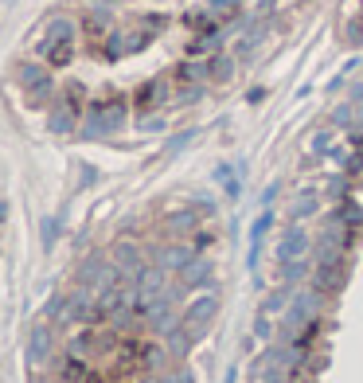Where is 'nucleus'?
Returning <instances> with one entry per match:
<instances>
[{
	"instance_id": "9d476101",
	"label": "nucleus",
	"mask_w": 363,
	"mask_h": 383,
	"mask_svg": "<svg viewBox=\"0 0 363 383\" xmlns=\"http://www.w3.org/2000/svg\"><path fill=\"white\" fill-rule=\"evenodd\" d=\"M4 216H8V207H4V204H0V223H4Z\"/></svg>"
},
{
	"instance_id": "1a4fd4ad",
	"label": "nucleus",
	"mask_w": 363,
	"mask_h": 383,
	"mask_svg": "<svg viewBox=\"0 0 363 383\" xmlns=\"http://www.w3.org/2000/svg\"><path fill=\"white\" fill-rule=\"evenodd\" d=\"M55 219H43V246H51V239H55Z\"/></svg>"
},
{
	"instance_id": "423d86ee",
	"label": "nucleus",
	"mask_w": 363,
	"mask_h": 383,
	"mask_svg": "<svg viewBox=\"0 0 363 383\" xmlns=\"http://www.w3.org/2000/svg\"><path fill=\"white\" fill-rule=\"evenodd\" d=\"M75 118H79V110H70V106H55L51 110V129H55V133H67V129H75Z\"/></svg>"
},
{
	"instance_id": "6e6552de",
	"label": "nucleus",
	"mask_w": 363,
	"mask_h": 383,
	"mask_svg": "<svg viewBox=\"0 0 363 383\" xmlns=\"http://www.w3.org/2000/svg\"><path fill=\"white\" fill-rule=\"evenodd\" d=\"M43 348H47V333H43V329H36V333H31V360H40Z\"/></svg>"
},
{
	"instance_id": "20e7f679",
	"label": "nucleus",
	"mask_w": 363,
	"mask_h": 383,
	"mask_svg": "<svg viewBox=\"0 0 363 383\" xmlns=\"http://www.w3.org/2000/svg\"><path fill=\"white\" fill-rule=\"evenodd\" d=\"M168 98V82L164 79H153V82H145V87L133 94V102H137V110L145 114V110H153V106H160V102Z\"/></svg>"
},
{
	"instance_id": "0eeeda50",
	"label": "nucleus",
	"mask_w": 363,
	"mask_h": 383,
	"mask_svg": "<svg viewBox=\"0 0 363 383\" xmlns=\"http://www.w3.org/2000/svg\"><path fill=\"white\" fill-rule=\"evenodd\" d=\"M235 75V59L231 55H211V82H226Z\"/></svg>"
},
{
	"instance_id": "f257e3e1",
	"label": "nucleus",
	"mask_w": 363,
	"mask_h": 383,
	"mask_svg": "<svg viewBox=\"0 0 363 383\" xmlns=\"http://www.w3.org/2000/svg\"><path fill=\"white\" fill-rule=\"evenodd\" d=\"M75 40H79V28H75V20H67V16H55V20H47V28H43L40 43H36V55H40L47 67H70V59H75Z\"/></svg>"
},
{
	"instance_id": "f03ea898",
	"label": "nucleus",
	"mask_w": 363,
	"mask_h": 383,
	"mask_svg": "<svg viewBox=\"0 0 363 383\" xmlns=\"http://www.w3.org/2000/svg\"><path fill=\"white\" fill-rule=\"evenodd\" d=\"M125 121V98L109 94V98H98L86 106V133H109Z\"/></svg>"
},
{
	"instance_id": "7ed1b4c3",
	"label": "nucleus",
	"mask_w": 363,
	"mask_h": 383,
	"mask_svg": "<svg viewBox=\"0 0 363 383\" xmlns=\"http://www.w3.org/2000/svg\"><path fill=\"white\" fill-rule=\"evenodd\" d=\"M16 82H20L24 90H28L36 102H43V98H51V90H55V79H51V67L47 63H31V59H24L20 67H16Z\"/></svg>"
},
{
	"instance_id": "39448f33",
	"label": "nucleus",
	"mask_w": 363,
	"mask_h": 383,
	"mask_svg": "<svg viewBox=\"0 0 363 383\" xmlns=\"http://www.w3.org/2000/svg\"><path fill=\"white\" fill-rule=\"evenodd\" d=\"M176 79L180 82H211V59H184L176 67Z\"/></svg>"
}]
</instances>
